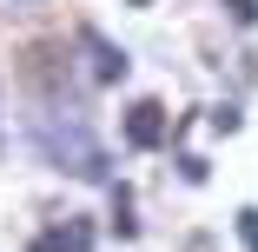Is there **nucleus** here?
I'll use <instances>...</instances> for the list:
<instances>
[{"instance_id":"obj_1","label":"nucleus","mask_w":258,"mask_h":252,"mask_svg":"<svg viewBox=\"0 0 258 252\" xmlns=\"http://www.w3.org/2000/svg\"><path fill=\"white\" fill-rule=\"evenodd\" d=\"M27 133L46 160H53L60 173H86V179H106V153H99V139L86 126V113L73 107V99L60 93H40L33 107H27Z\"/></svg>"},{"instance_id":"obj_2","label":"nucleus","mask_w":258,"mask_h":252,"mask_svg":"<svg viewBox=\"0 0 258 252\" xmlns=\"http://www.w3.org/2000/svg\"><path fill=\"white\" fill-rule=\"evenodd\" d=\"M126 146H139V153L166 146V107L159 99H133L126 107Z\"/></svg>"},{"instance_id":"obj_3","label":"nucleus","mask_w":258,"mask_h":252,"mask_svg":"<svg viewBox=\"0 0 258 252\" xmlns=\"http://www.w3.org/2000/svg\"><path fill=\"white\" fill-rule=\"evenodd\" d=\"M27 252H93V226L80 219V226H53L46 239H33Z\"/></svg>"},{"instance_id":"obj_4","label":"nucleus","mask_w":258,"mask_h":252,"mask_svg":"<svg viewBox=\"0 0 258 252\" xmlns=\"http://www.w3.org/2000/svg\"><path fill=\"white\" fill-rule=\"evenodd\" d=\"M80 40H86V54H93V67H99L93 80H106V86H113V80L126 73V54H119V46H106L99 33H80Z\"/></svg>"},{"instance_id":"obj_5","label":"nucleus","mask_w":258,"mask_h":252,"mask_svg":"<svg viewBox=\"0 0 258 252\" xmlns=\"http://www.w3.org/2000/svg\"><path fill=\"white\" fill-rule=\"evenodd\" d=\"M113 226L133 239V199H126V192H113Z\"/></svg>"},{"instance_id":"obj_6","label":"nucleus","mask_w":258,"mask_h":252,"mask_svg":"<svg viewBox=\"0 0 258 252\" xmlns=\"http://www.w3.org/2000/svg\"><path fill=\"white\" fill-rule=\"evenodd\" d=\"M225 7H232V20H238V27H251V20H258V0H225Z\"/></svg>"},{"instance_id":"obj_7","label":"nucleus","mask_w":258,"mask_h":252,"mask_svg":"<svg viewBox=\"0 0 258 252\" xmlns=\"http://www.w3.org/2000/svg\"><path fill=\"white\" fill-rule=\"evenodd\" d=\"M212 133H238V107H219L212 113Z\"/></svg>"},{"instance_id":"obj_8","label":"nucleus","mask_w":258,"mask_h":252,"mask_svg":"<svg viewBox=\"0 0 258 252\" xmlns=\"http://www.w3.org/2000/svg\"><path fill=\"white\" fill-rule=\"evenodd\" d=\"M238 232H245V245L258 252V213H238Z\"/></svg>"},{"instance_id":"obj_9","label":"nucleus","mask_w":258,"mask_h":252,"mask_svg":"<svg viewBox=\"0 0 258 252\" xmlns=\"http://www.w3.org/2000/svg\"><path fill=\"white\" fill-rule=\"evenodd\" d=\"M133 7H146V0H133Z\"/></svg>"}]
</instances>
